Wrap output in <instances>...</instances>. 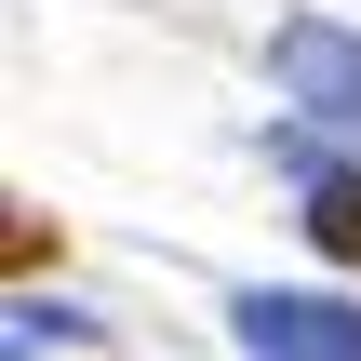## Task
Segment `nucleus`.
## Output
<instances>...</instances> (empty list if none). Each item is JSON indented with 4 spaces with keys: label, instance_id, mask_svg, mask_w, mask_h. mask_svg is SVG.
I'll list each match as a JSON object with an SVG mask.
<instances>
[{
    "label": "nucleus",
    "instance_id": "3",
    "mask_svg": "<svg viewBox=\"0 0 361 361\" xmlns=\"http://www.w3.org/2000/svg\"><path fill=\"white\" fill-rule=\"evenodd\" d=\"M308 241H322L335 268H361V161H322V174H308Z\"/></svg>",
    "mask_w": 361,
    "mask_h": 361
},
{
    "label": "nucleus",
    "instance_id": "1",
    "mask_svg": "<svg viewBox=\"0 0 361 361\" xmlns=\"http://www.w3.org/2000/svg\"><path fill=\"white\" fill-rule=\"evenodd\" d=\"M268 67H281V107H295L308 134H348V147H361V27L295 13V27L268 40Z\"/></svg>",
    "mask_w": 361,
    "mask_h": 361
},
{
    "label": "nucleus",
    "instance_id": "2",
    "mask_svg": "<svg viewBox=\"0 0 361 361\" xmlns=\"http://www.w3.org/2000/svg\"><path fill=\"white\" fill-rule=\"evenodd\" d=\"M228 335H241V361H361V308L348 295L255 281V295H228Z\"/></svg>",
    "mask_w": 361,
    "mask_h": 361
}]
</instances>
